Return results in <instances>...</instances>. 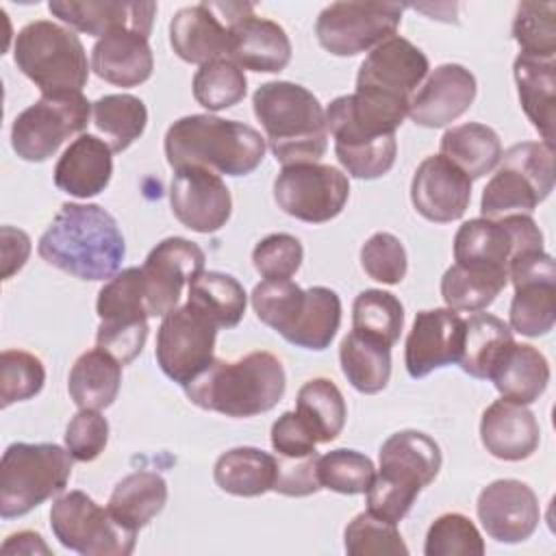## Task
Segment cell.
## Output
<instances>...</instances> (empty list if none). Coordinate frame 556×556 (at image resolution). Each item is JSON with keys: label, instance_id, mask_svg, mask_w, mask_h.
Returning a JSON list of instances; mask_svg holds the SVG:
<instances>
[{"label": "cell", "instance_id": "cell-1", "mask_svg": "<svg viewBox=\"0 0 556 556\" xmlns=\"http://www.w3.org/2000/svg\"><path fill=\"white\" fill-rule=\"evenodd\" d=\"M406 115V102L358 91L334 98L326 109V126L343 169L361 180L384 176L395 163V130Z\"/></svg>", "mask_w": 556, "mask_h": 556}, {"label": "cell", "instance_id": "cell-2", "mask_svg": "<svg viewBox=\"0 0 556 556\" xmlns=\"http://www.w3.org/2000/svg\"><path fill=\"white\" fill-rule=\"evenodd\" d=\"M37 252L48 265L78 280H109L126 256V243L109 211L65 202L39 237Z\"/></svg>", "mask_w": 556, "mask_h": 556}, {"label": "cell", "instance_id": "cell-3", "mask_svg": "<svg viewBox=\"0 0 556 556\" xmlns=\"http://www.w3.org/2000/svg\"><path fill=\"white\" fill-rule=\"evenodd\" d=\"M165 156L174 169L204 167L215 174H252L267 150L265 137L250 124L198 113L176 119L165 132Z\"/></svg>", "mask_w": 556, "mask_h": 556}, {"label": "cell", "instance_id": "cell-4", "mask_svg": "<svg viewBox=\"0 0 556 556\" xmlns=\"http://www.w3.org/2000/svg\"><path fill=\"white\" fill-rule=\"evenodd\" d=\"M287 376L278 356L265 350L237 361H213L185 387L191 404L226 417H254L271 410L285 395Z\"/></svg>", "mask_w": 556, "mask_h": 556}, {"label": "cell", "instance_id": "cell-5", "mask_svg": "<svg viewBox=\"0 0 556 556\" xmlns=\"http://www.w3.org/2000/svg\"><path fill=\"white\" fill-rule=\"evenodd\" d=\"M252 109L282 165L315 163L324 156L328 148L326 109L306 87L291 80L263 83L252 96Z\"/></svg>", "mask_w": 556, "mask_h": 556}, {"label": "cell", "instance_id": "cell-6", "mask_svg": "<svg viewBox=\"0 0 556 556\" xmlns=\"http://www.w3.org/2000/svg\"><path fill=\"white\" fill-rule=\"evenodd\" d=\"M256 317L285 341L326 350L341 326V298L328 287L302 289L291 280H263L252 289Z\"/></svg>", "mask_w": 556, "mask_h": 556}, {"label": "cell", "instance_id": "cell-7", "mask_svg": "<svg viewBox=\"0 0 556 556\" xmlns=\"http://www.w3.org/2000/svg\"><path fill=\"white\" fill-rule=\"evenodd\" d=\"M439 443L419 430L393 432L380 445V469L367 489V510L397 523L441 469Z\"/></svg>", "mask_w": 556, "mask_h": 556}, {"label": "cell", "instance_id": "cell-8", "mask_svg": "<svg viewBox=\"0 0 556 556\" xmlns=\"http://www.w3.org/2000/svg\"><path fill=\"white\" fill-rule=\"evenodd\" d=\"M13 61L41 93L83 91L89 78L80 37L50 20H35L15 35Z\"/></svg>", "mask_w": 556, "mask_h": 556}, {"label": "cell", "instance_id": "cell-9", "mask_svg": "<svg viewBox=\"0 0 556 556\" xmlns=\"http://www.w3.org/2000/svg\"><path fill=\"white\" fill-rule=\"evenodd\" d=\"M72 460V454L56 443H11L0 465V517H22L63 493Z\"/></svg>", "mask_w": 556, "mask_h": 556}, {"label": "cell", "instance_id": "cell-10", "mask_svg": "<svg viewBox=\"0 0 556 556\" xmlns=\"http://www.w3.org/2000/svg\"><path fill=\"white\" fill-rule=\"evenodd\" d=\"M500 161L480 198L482 217L530 215L554 189V148L523 141L502 152Z\"/></svg>", "mask_w": 556, "mask_h": 556}, {"label": "cell", "instance_id": "cell-11", "mask_svg": "<svg viewBox=\"0 0 556 556\" xmlns=\"http://www.w3.org/2000/svg\"><path fill=\"white\" fill-rule=\"evenodd\" d=\"M96 313L100 326L96 343L122 365L135 361L148 339V308L141 267H126L109 278L98 291Z\"/></svg>", "mask_w": 556, "mask_h": 556}, {"label": "cell", "instance_id": "cell-12", "mask_svg": "<svg viewBox=\"0 0 556 556\" xmlns=\"http://www.w3.org/2000/svg\"><path fill=\"white\" fill-rule=\"evenodd\" d=\"M91 115V104L83 91L41 93L24 109L11 126V146L28 163L48 161L74 135H83Z\"/></svg>", "mask_w": 556, "mask_h": 556}, {"label": "cell", "instance_id": "cell-13", "mask_svg": "<svg viewBox=\"0 0 556 556\" xmlns=\"http://www.w3.org/2000/svg\"><path fill=\"white\" fill-rule=\"evenodd\" d=\"M50 528L65 549L83 556H128L137 543V532L122 526L109 508L83 491H70L54 500Z\"/></svg>", "mask_w": 556, "mask_h": 556}, {"label": "cell", "instance_id": "cell-14", "mask_svg": "<svg viewBox=\"0 0 556 556\" xmlns=\"http://www.w3.org/2000/svg\"><path fill=\"white\" fill-rule=\"evenodd\" d=\"M543 250V232L530 215H504L497 219L476 217L454 235V261L495 269L508 276L510 263L523 254Z\"/></svg>", "mask_w": 556, "mask_h": 556}, {"label": "cell", "instance_id": "cell-15", "mask_svg": "<svg viewBox=\"0 0 556 556\" xmlns=\"http://www.w3.org/2000/svg\"><path fill=\"white\" fill-rule=\"evenodd\" d=\"M402 13L397 2H332L317 15L315 35L330 54L354 56L393 37Z\"/></svg>", "mask_w": 556, "mask_h": 556}, {"label": "cell", "instance_id": "cell-16", "mask_svg": "<svg viewBox=\"0 0 556 556\" xmlns=\"http://www.w3.org/2000/svg\"><path fill=\"white\" fill-rule=\"evenodd\" d=\"M217 330L219 328L189 302L169 311L156 332L154 356L161 371L180 387L193 382L215 361Z\"/></svg>", "mask_w": 556, "mask_h": 556}, {"label": "cell", "instance_id": "cell-17", "mask_svg": "<svg viewBox=\"0 0 556 556\" xmlns=\"http://www.w3.org/2000/svg\"><path fill=\"white\" fill-rule=\"evenodd\" d=\"M348 198V176L341 169L317 161L282 165L274 180V200L278 208L306 224L334 219L343 211Z\"/></svg>", "mask_w": 556, "mask_h": 556}, {"label": "cell", "instance_id": "cell-18", "mask_svg": "<svg viewBox=\"0 0 556 556\" xmlns=\"http://www.w3.org/2000/svg\"><path fill=\"white\" fill-rule=\"evenodd\" d=\"M254 13L250 2H200L182 7L169 22V43L187 63H211L230 52V26Z\"/></svg>", "mask_w": 556, "mask_h": 556}, {"label": "cell", "instance_id": "cell-19", "mask_svg": "<svg viewBox=\"0 0 556 556\" xmlns=\"http://www.w3.org/2000/svg\"><path fill=\"white\" fill-rule=\"evenodd\" d=\"M515 287L508 319L523 337H543L556 321V267L545 250L523 252L508 267Z\"/></svg>", "mask_w": 556, "mask_h": 556}, {"label": "cell", "instance_id": "cell-20", "mask_svg": "<svg viewBox=\"0 0 556 556\" xmlns=\"http://www.w3.org/2000/svg\"><path fill=\"white\" fill-rule=\"evenodd\" d=\"M428 56L408 39L393 35L376 46L358 67L356 91L410 104L428 76Z\"/></svg>", "mask_w": 556, "mask_h": 556}, {"label": "cell", "instance_id": "cell-21", "mask_svg": "<svg viewBox=\"0 0 556 556\" xmlns=\"http://www.w3.org/2000/svg\"><path fill=\"white\" fill-rule=\"evenodd\" d=\"M204 252L185 237H167L156 243L141 265L146 308L150 317H165L178 306L185 285L204 271Z\"/></svg>", "mask_w": 556, "mask_h": 556}, {"label": "cell", "instance_id": "cell-22", "mask_svg": "<svg viewBox=\"0 0 556 556\" xmlns=\"http://www.w3.org/2000/svg\"><path fill=\"white\" fill-rule=\"evenodd\" d=\"M169 204L182 226L202 235L224 228L232 213L230 189L219 174L204 167L174 169Z\"/></svg>", "mask_w": 556, "mask_h": 556}, {"label": "cell", "instance_id": "cell-23", "mask_svg": "<svg viewBox=\"0 0 556 556\" xmlns=\"http://www.w3.org/2000/svg\"><path fill=\"white\" fill-rule=\"evenodd\" d=\"M476 513L486 534L497 543H521L530 539L541 519L536 493L515 478L486 484L478 495Z\"/></svg>", "mask_w": 556, "mask_h": 556}, {"label": "cell", "instance_id": "cell-24", "mask_svg": "<svg viewBox=\"0 0 556 556\" xmlns=\"http://www.w3.org/2000/svg\"><path fill=\"white\" fill-rule=\"evenodd\" d=\"M465 339V319L454 308H428L415 315L406 337L404 363L410 378L458 363Z\"/></svg>", "mask_w": 556, "mask_h": 556}, {"label": "cell", "instance_id": "cell-25", "mask_svg": "<svg viewBox=\"0 0 556 556\" xmlns=\"http://www.w3.org/2000/svg\"><path fill=\"white\" fill-rule=\"evenodd\" d=\"M471 200V180L443 154L426 156L410 180L415 211L434 224L460 219Z\"/></svg>", "mask_w": 556, "mask_h": 556}, {"label": "cell", "instance_id": "cell-26", "mask_svg": "<svg viewBox=\"0 0 556 556\" xmlns=\"http://www.w3.org/2000/svg\"><path fill=\"white\" fill-rule=\"evenodd\" d=\"M476 89V76L465 65L443 63L413 93L408 117L417 126L443 128L469 111Z\"/></svg>", "mask_w": 556, "mask_h": 556}, {"label": "cell", "instance_id": "cell-27", "mask_svg": "<svg viewBox=\"0 0 556 556\" xmlns=\"http://www.w3.org/2000/svg\"><path fill=\"white\" fill-rule=\"evenodd\" d=\"M48 9L70 28L100 39L122 28L150 37L156 15V2L124 0H50Z\"/></svg>", "mask_w": 556, "mask_h": 556}, {"label": "cell", "instance_id": "cell-28", "mask_svg": "<svg viewBox=\"0 0 556 556\" xmlns=\"http://www.w3.org/2000/svg\"><path fill=\"white\" fill-rule=\"evenodd\" d=\"M480 441L500 460H526L541 443V428L530 408L510 400H495L480 419Z\"/></svg>", "mask_w": 556, "mask_h": 556}, {"label": "cell", "instance_id": "cell-29", "mask_svg": "<svg viewBox=\"0 0 556 556\" xmlns=\"http://www.w3.org/2000/svg\"><path fill=\"white\" fill-rule=\"evenodd\" d=\"M113 174V150L96 135H78L54 165V185L67 195L87 200L104 191Z\"/></svg>", "mask_w": 556, "mask_h": 556}, {"label": "cell", "instance_id": "cell-30", "mask_svg": "<svg viewBox=\"0 0 556 556\" xmlns=\"http://www.w3.org/2000/svg\"><path fill=\"white\" fill-rule=\"evenodd\" d=\"M228 59L241 70L276 74L291 61V41L280 24L250 13L230 26Z\"/></svg>", "mask_w": 556, "mask_h": 556}, {"label": "cell", "instance_id": "cell-31", "mask_svg": "<svg viewBox=\"0 0 556 556\" xmlns=\"http://www.w3.org/2000/svg\"><path fill=\"white\" fill-rule=\"evenodd\" d=\"M91 70L117 87H137L152 76L154 56L148 37L128 28L113 30L91 48Z\"/></svg>", "mask_w": 556, "mask_h": 556}, {"label": "cell", "instance_id": "cell-32", "mask_svg": "<svg viewBox=\"0 0 556 556\" xmlns=\"http://www.w3.org/2000/svg\"><path fill=\"white\" fill-rule=\"evenodd\" d=\"M489 380L504 400L517 404L536 402L549 382V363L530 343H513L493 367Z\"/></svg>", "mask_w": 556, "mask_h": 556}, {"label": "cell", "instance_id": "cell-33", "mask_svg": "<svg viewBox=\"0 0 556 556\" xmlns=\"http://www.w3.org/2000/svg\"><path fill=\"white\" fill-rule=\"evenodd\" d=\"M513 74L523 113L543 137V143L554 148L556 61H541L519 54L515 59Z\"/></svg>", "mask_w": 556, "mask_h": 556}, {"label": "cell", "instance_id": "cell-34", "mask_svg": "<svg viewBox=\"0 0 556 556\" xmlns=\"http://www.w3.org/2000/svg\"><path fill=\"white\" fill-rule=\"evenodd\" d=\"M122 384V363L109 352L93 348L83 352L70 369L67 391L78 408H109Z\"/></svg>", "mask_w": 556, "mask_h": 556}, {"label": "cell", "instance_id": "cell-35", "mask_svg": "<svg viewBox=\"0 0 556 556\" xmlns=\"http://www.w3.org/2000/svg\"><path fill=\"white\" fill-rule=\"evenodd\" d=\"M167 502V482L156 471H132L124 476L109 497V513L128 530L139 532Z\"/></svg>", "mask_w": 556, "mask_h": 556}, {"label": "cell", "instance_id": "cell-36", "mask_svg": "<svg viewBox=\"0 0 556 556\" xmlns=\"http://www.w3.org/2000/svg\"><path fill=\"white\" fill-rule=\"evenodd\" d=\"M215 484L237 497H258L274 489L276 456L258 447H232L215 460Z\"/></svg>", "mask_w": 556, "mask_h": 556}, {"label": "cell", "instance_id": "cell-37", "mask_svg": "<svg viewBox=\"0 0 556 556\" xmlns=\"http://www.w3.org/2000/svg\"><path fill=\"white\" fill-rule=\"evenodd\" d=\"M439 150L469 180L489 174L500 163L504 152L500 135L491 126L478 122H467L447 128L441 137Z\"/></svg>", "mask_w": 556, "mask_h": 556}, {"label": "cell", "instance_id": "cell-38", "mask_svg": "<svg viewBox=\"0 0 556 556\" xmlns=\"http://www.w3.org/2000/svg\"><path fill=\"white\" fill-rule=\"evenodd\" d=\"M513 343V330L504 319L491 313H473L465 319V339L458 365L473 378H489Z\"/></svg>", "mask_w": 556, "mask_h": 556}, {"label": "cell", "instance_id": "cell-39", "mask_svg": "<svg viewBox=\"0 0 556 556\" xmlns=\"http://www.w3.org/2000/svg\"><path fill=\"white\" fill-rule=\"evenodd\" d=\"M341 371L348 382L365 395L380 393L391 378V348L358 332L343 337L339 345Z\"/></svg>", "mask_w": 556, "mask_h": 556}, {"label": "cell", "instance_id": "cell-40", "mask_svg": "<svg viewBox=\"0 0 556 556\" xmlns=\"http://www.w3.org/2000/svg\"><path fill=\"white\" fill-rule=\"evenodd\" d=\"M187 302L204 313L217 328H235L245 313L243 285L222 271H202L189 285Z\"/></svg>", "mask_w": 556, "mask_h": 556}, {"label": "cell", "instance_id": "cell-41", "mask_svg": "<svg viewBox=\"0 0 556 556\" xmlns=\"http://www.w3.org/2000/svg\"><path fill=\"white\" fill-rule=\"evenodd\" d=\"M508 285V276L495 269L454 263L441 278V298L447 308L476 313L493 304Z\"/></svg>", "mask_w": 556, "mask_h": 556}, {"label": "cell", "instance_id": "cell-42", "mask_svg": "<svg viewBox=\"0 0 556 556\" xmlns=\"http://www.w3.org/2000/svg\"><path fill=\"white\" fill-rule=\"evenodd\" d=\"M93 126L113 152H124L135 143L148 124V109L141 98L130 93H109L91 104Z\"/></svg>", "mask_w": 556, "mask_h": 556}, {"label": "cell", "instance_id": "cell-43", "mask_svg": "<svg viewBox=\"0 0 556 556\" xmlns=\"http://www.w3.org/2000/svg\"><path fill=\"white\" fill-rule=\"evenodd\" d=\"M295 413L313 430L317 443L334 441L348 417V406L339 387L328 378H313L298 391Z\"/></svg>", "mask_w": 556, "mask_h": 556}, {"label": "cell", "instance_id": "cell-44", "mask_svg": "<svg viewBox=\"0 0 556 556\" xmlns=\"http://www.w3.org/2000/svg\"><path fill=\"white\" fill-rule=\"evenodd\" d=\"M404 326L402 302L382 289H365L352 304V330L378 343L393 345Z\"/></svg>", "mask_w": 556, "mask_h": 556}, {"label": "cell", "instance_id": "cell-45", "mask_svg": "<svg viewBox=\"0 0 556 556\" xmlns=\"http://www.w3.org/2000/svg\"><path fill=\"white\" fill-rule=\"evenodd\" d=\"M193 98L208 111H224L239 104L248 91L243 70L228 56L200 65L191 83Z\"/></svg>", "mask_w": 556, "mask_h": 556}, {"label": "cell", "instance_id": "cell-46", "mask_svg": "<svg viewBox=\"0 0 556 556\" xmlns=\"http://www.w3.org/2000/svg\"><path fill=\"white\" fill-rule=\"evenodd\" d=\"M556 4L521 2L513 22V37L521 56L556 61Z\"/></svg>", "mask_w": 556, "mask_h": 556}, {"label": "cell", "instance_id": "cell-47", "mask_svg": "<svg viewBox=\"0 0 556 556\" xmlns=\"http://www.w3.org/2000/svg\"><path fill=\"white\" fill-rule=\"evenodd\" d=\"M374 476L376 469L371 458L356 450L337 447L317 460V478L321 489H330L341 495L367 493Z\"/></svg>", "mask_w": 556, "mask_h": 556}, {"label": "cell", "instance_id": "cell-48", "mask_svg": "<svg viewBox=\"0 0 556 556\" xmlns=\"http://www.w3.org/2000/svg\"><path fill=\"white\" fill-rule=\"evenodd\" d=\"M343 547L352 556L408 554L397 523L380 519L369 510L358 513L343 530Z\"/></svg>", "mask_w": 556, "mask_h": 556}, {"label": "cell", "instance_id": "cell-49", "mask_svg": "<svg viewBox=\"0 0 556 556\" xmlns=\"http://www.w3.org/2000/svg\"><path fill=\"white\" fill-rule=\"evenodd\" d=\"M426 556H482L484 541L476 523L463 513H445L437 517L426 534Z\"/></svg>", "mask_w": 556, "mask_h": 556}, {"label": "cell", "instance_id": "cell-50", "mask_svg": "<svg viewBox=\"0 0 556 556\" xmlns=\"http://www.w3.org/2000/svg\"><path fill=\"white\" fill-rule=\"evenodd\" d=\"M46 382V367L39 356L24 350H4L0 354V406L35 397Z\"/></svg>", "mask_w": 556, "mask_h": 556}, {"label": "cell", "instance_id": "cell-51", "mask_svg": "<svg viewBox=\"0 0 556 556\" xmlns=\"http://www.w3.org/2000/svg\"><path fill=\"white\" fill-rule=\"evenodd\" d=\"M304 258V248L300 239L289 232H274L263 237L252 250L254 269L265 280H291L300 269Z\"/></svg>", "mask_w": 556, "mask_h": 556}, {"label": "cell", "instance_id": "cell-52", "mask_svg": "<svg viewBox=\"0 0 556 556\" xmlns=\"http://www.w3.org/2000/svg\"><path fill=\"white\" fill-rule=\"evenodd\" d=\"M361 265L371 280L397 285L406 276V250L395 235L374 232L361 248Z\"/></svg>", "mask_w": 556, "mask_h": 556}, {"label": "cell", "instance_id": "cell-53", "mask_svg": "<svg viewBox=\"0 0 556 556\" xmlns=\"http://www.w3.org/2000/svg\"><path fill=\"white\" fill-rule=\"evenodd\" d=\"M109 443V421L100 410L80 408L65 428V450L74 460H96Z\"/></svg>", "mask_w": 556, "mask_h": 556}, {"label": "cell", "instance_id": "cell-54", "mask_svg": "<svg viewBox=\"0 0 556 556\" xmlns=\"http://www.w3.org/2000/svg\"><path fill=\"white\" fill-rule=\"evenodd\" d=\"M317 452L300 458L276 456V482L271 491L287 497H304L317 493L321 489L317 478Z\"/></svg>", "mask_w": 556, "mask_h": 556}, {"label": "cell", "instance_id": "cell-55", "mask_svg": "<svg viewBox=\"0 0 556 556\" xmlns=\"http://www.w3.org/2000/svg\"><path fill=\"white\" fill-rule=\"evenodd\" d=\"M317 439L313 430L304 424V419L295 410L282 413L274 424H271V447L276 456H287V458H300L315 454Z\"/></svg>", "mask_w": 556, "mask_h": 556}, {"label": "cell", "instance_id": "cell-56", "mask_svg": "<svg viewBox=\"0 0 556 556\" xmlns=\"http://www.w3.org/2000/svg\"><path fill=\"white\" fill-rule=\"evenodd\" d=\"M2 278L9 280L15 271H20L30 254V239L24 230L2 226Z\"/></svg>", "mask_w": 556, "mask_h": 556}, {"label": "cell", "instance_id": "cell-57", "mask_svg": "<svg viewBox=\"0 0 556 556\" xmlns=\"http://www.w3.org/2000/svg\"><path fill=\"white\" fill-rule=\"evenodd\" d=\"M2 554H50V547L43 543L41 534L24 530L7 536L2 543Z\"/></svg>", "mask_w": 556, "mask_h": 556}]
</instances>
